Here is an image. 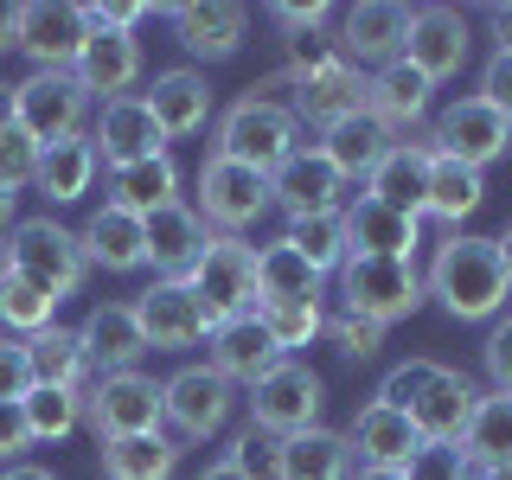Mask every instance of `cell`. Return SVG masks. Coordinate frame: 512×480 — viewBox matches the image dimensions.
Listing matches in <instances>:
<instances>
[{
	"mask_svg": "<svg viewBox=\"0 0 512 480\" xmlns=\"http://www.w3.org/2000/svg\"><path fill=\"white\" fill-rule=\"evenodd\" d=\"M276 480H352V448L340 429H301L276 442Z\"/></svg>",
	"mask_w": 512,
	"mask_h": 480,
	"instance_id": "33",
	"label": "cell"
},
{
	"mask_svg": "<svg viewBox=\"0 0 512 480\" xmlns=\"http://www.w3.org/2000/svg\"><path fill=\"white\" fill-rule=\"evenodd\" d=\"M340 295H346V314L391 327V320H410L423 308L429 288H423V269L404 263V256H346L340 263Z\"/></svg>",
	"mask_w": 512,
	"mask_h": 480,
	"instance_id": "3",
	"label": "cell"
},
{
	"mask_svg": "<svg viewBox=\"0 0 512 480\" xmlns=\"http://www.w3.org/2000/svg\"><path fill=\"white\" fill-rule=\"evenodd\" d=\"M480 205H487V173L461 167V160L436 154L429 160V199H423V218H442L461 231V218H474Z\"/></svg>",
	"mask_w": 512,
	"mask_h": 480,
	"instance_id": "37",
	"label": "cell"
},
{
	"mask_svg": "<svg viewBox=\"0 0 512 480\" xmlns=\"http://www.w3.org/2000/svg\"><path fill=\"white\" fill-rule=\"evenodd\" d=\"M32 448V436H26V416H20V404H0V468H13Z\"/></svg>",
	"mask_w": 512,
	"mask_h": 480,
	"instance_id": "54",
	"label": "cell"
},
{
	"mask_svg": "<svg viewBox=\"0 0 512 480\" xmlns=\"http://www.w3.org/2000/svg\"><path fill=\"white\" fill-rule=\"evenodd\" d=\"M461 455L474 461V474L512 468V397L506 391H480L468 429H461Z\"/></svg>",
	"mask_w": 512,
	"mask_h": 480,
	"instance_id": "35",
	"label": "cell"
},
{
	"mask_svg": "<svg viewBox=\"0 0 512 480\" xmlns=\"http://www.w3.org/2000/svg\"><path fill=\"white\" fill-rule=\"evenodd\" d=\"M141 103H148V116L160 122L167 141H186V135H199V128L212 122V84H205V71H192V64L154 71V84L141 90Z\"/></svg>",
	"mask_w": 512,
	"mask_h": 480,
	"instance_id": "21",
	"label": "cell"
},
{
	"mask_svg": "<svg viewBox=\"0 0 512 480\" xmlns=\"http://www.w3.org/2000/svg\"><path fill=\"white\" fill-rule=\"evenodd\" d=\"M13 13H20V7H0V58L13 52Z\"/></svg>",
	"mask_w": 512,
	"mask_h": 480,
	"instance_id": "59",
	"label": "cell"
},
{
	"mask_svg": "<svg viewBox=\"0 0 512 480\" xmlns=\"http://www.w3.org/2000/svg\"><path fill=\"white\" fill-rule=\"evenodd\" d=\"M487 26H493V52L512 58V7H487Z\"/></svg>",
	"mask_w": 512,
	"mask_h": 480,
	"instance_id": "56",
	"label": "cell"
},
{
	"mask_svg": "<svg viewBox=\"0 0 512 480\" xmlns=\"http://www.w3.org/2000/svg\"><path fill=\"white\" fill-rule=\"evenodd\" d=\"M224 461H231V468L244 474V480H276V442H269V436H256V429H250V436H237Z\"/></svg>",
	"mask_w": 512,
	"mask_h": 480,
	"instance_id": "50",
	"label": "cell"
},
{
	"mask_svg": "<svg viewBox=\"0 0 512 480\" xmlns=\"http://www.w3.org/2000/svg\"><path fill=\"white\" fill-rule=\"evenodd\" d=\"M346 256H404V263H416V244H423V218H404L391 212V205L378 199H352L346 205Z\"/></svg>",
	"mask_w": 512,
	"mask_h": 480,
	"instance_id": "29",
	"label": "cell"
},
{
	"mask_svg": "<svg viewBox=\"0 0 512 480\" xmlns=\"http://www.w3.org/2000/svg\"><path fill=\"white\" fill-rule=\"evenodd\" d=\"M404 480H474V461L461 455V442H423L404 461Z\"/></svg>",
	"mask_w": 512,
	"mask_h": 480,
	"instance_id": "45",
	"label": "cell"
},
{
	"mask_svg": "<svg viewBox=\"0 0 512 480\" xmlns=\"http://www.w3.org/2000/svg\"><path fill=\"white\" fill-rule=\"evenodd\" d=\"M180 199V167H173V154H154V160H128V167H109V199L116 212L128 218H154L160 205Z\"/></svg>",
	"mask_w": 512,
	"mask_h": 480,
	"instance_id": "32",
	"label": "cell"
},
{
	"mask_svg": "<svg viewBox=\"0 0 512 480\" xmlns=\"http://www.w3.org/2000/svg\"><path fill=\"white\" fill-rule=\"evenodd\" d=\"M39 384V372H32V346L26 340H0V404H20V397Z\"/></svg>",
	"mask_w": 512,
	"mask_h": 480,
	"instance_id": "47",
	"label": "cell"
},
{
	"mask_svg": "<svg viewBox=\"0 0 512 480\" xmlns=\"http://www.w3.org/2000/svg\"><path fill=\"white\" fill-rule=\"evenodd\" d=\"M58 320V295H45L39 282L13 276L7 263H0V327L13 333V340H32V333H45Z\"/></svg>",
	"mask_w": 512,
	"mask_h": 480,
	"instance_id": "40",
	"label": "cell"
},
{
	"mask_svg": "<svg viewBox=\"0 0 512 480\" xmlns=\"http://www.w3.org/2000/svg\"><path fill=\"white\" fill-rule=\"evenodd\" d=\"M474 58V26L461 7H416L410 13V39H404V64L423 71L429 84H455Z\"/></svg>",
	"mask_w": 512,
	"mask_h": 480,
	"instance_id": "13",
	"label": "cell"
},
{
	"mask_svg": "<svg viewBox=\"0 0 512 480\" xmlns=\"http://www.w3.org/2000/svg\"><path fill=\"white\" fill-rule=\"evenodd\" d=\"M269 205L295 218H327V212H346V180L333 173V160L314 148V141H301L295 154L282 160L276 173H269Z\"/></svg>",
	"mask_w": 512,
	"mask_h": 480,
	"instance_id": "14",
	"label": "cell"
},
{
	"mask_svg": "<svg viewBox=\"0 0 512 480\" xmlns=\"http://www.w3.org/2000/svg\"><path fill=\"white\" fill-rule=\"evenodd\" d=\"M429 148L461 160V167H474V173H487L500 154H512V122L493 103H480V96H455L429 122Z\"/></svg>",
	"mask_w": 512,
	"mask_h": 480,
	"instance_id": "11",
	"label": "cell"
},
{
	"mask_svg": "<svg viewBox=\"0 0 512 480\" xmlns=\"http://www.w3.org/2000/svg\"><path fill=\"white\" fill-rule=\"evenodd\" d=\"M205 346H212V359H205V365H212L224 384H244V391L282 365L276 340L263 333V320H256V314H237V320H224V327H212V340H205Z\"/></svg>",
	"mask_w": 512,
	"mask_h": 480,
	"instance_id": "28",
	"label": "cell"
},
{
	"mask_svg": "<svg viewBox=\"0 0 512 480\" xmlns=\"http://www.w3.org/2000/svg\"><path fill=\"white\" fill-rule=\"evenodd\" d=\"M314 148L327 154V160H333V173H340V180L352 186V180H372V167L397 148V135H391V128H384L378 116H346V122L320 128Z\"/></svg>",
	"mask_w": 512,
	"mask_h": 480,
	"instance_id": "31",
	"label": "cell"
},
{
	"mask_svg": "<svg viewBox=\"0 0 512 480\" xmlns=\"http://www.w3.org/2000/svg\"><path fill=\"white\" fill-rule=\"evenodd\" d=\"M192 301H199L205 327H224L237 314H256V250L244 237H212L199 256V269L186 276Z\"/></svg>",
	"mask_w": 512,
	"mask_h": 480,
	"instance_id": "6",
	"label": "cell"
},
{
	"mask_svg": "<svg viewBox=\"0 0 512 480\" xmlns=\"http://www.w3.org/2000/svg\"><path fill=\"white\" fill-rule=\"evenodd\" d=\"M423 288L455 320H500L506 301H512V276L500 263V244L493 237H461V231H448L436 244Z\"/></svg>",
	"mask_w": 512,
	"mask_h": 480,
	"instance_id": "1",
	"label": "cell"
},
{
	"mask_svg": "<svg viewBox=\"0 0 512 480\" xmlns=\"http://www.w3.org/2000/svg\"><path fill=\"white\" fill-rule=\"evenodd\" d=\"M410 13L416 7H397V0H359V7L340 13V32H333V45H340L346 64H372V71H384V64L404 58V39H410Z\"/></svg>",
	"mask_w": 512,
	"mask_h": 480,
	"instance_id": "15",
	"label": "cell"
},
{
	"mask_svg": "<svg viewBox=\"0 0 512 480\" xmlns=\"http://www.w3.org/2000/svg\"><path fill=\"white\" fill-rule=\"evenodd\" d=\"M480 359H487L493 391H506V397H512V314H500V320L487 327V346H480Z\"/></svg>",
	"mask_w": 512,
	"mask_h": 480,
	"instance_id": "51",
	"label": "cell"
},
{
	"mask_svg": "<svg viewBox=\"0 0 512 480\" xmlns=\"http://www.w3.org/2000/svg\"><path fill=\"white\" fill-rule=\"evenodd\" d=\"M90 103H96V96L77 84V71H32V77L13 84V122H20L39 148L84 135Z\"/></svg>",
	"mask_w": 512,
	"mask_h": 480,
	"instance_id": "8",
	"label": "cell"
},
{
	"mask_svg": "<svg viewBox=\"0 0 512 480\" xmlns=\"http://www.w3.org/2000/svg\"><path fill=\"white\" fill-rule=\"evenodd\" d=\"M32 372H39V384H64V391H90V359H84V340H77V327H45L32 333Z\"/></svg>",
	"mask_w": 512,
	"mask_h": 480,
	"instance_id": "39",
	"label": "cell"
},
{
	"mask_svg": "<svg viewBox=\"0 0 512 480\" xmlns=\"http://www.w3.org/2000/svg\"><path fill=\"white\" fill-rule=\"evenodd\" d=\"M84 423L96 429V442L154 436V429H160V384L148 372H103V378H90Z\"/></svg>",
	"mask_w": 512,
	"mask_h": 480,
	"instance_id": "12",
	"label": "cell"
},
{
	"mask_svg": "<svg viewBox=\"0 0 512 480\" xmlns=\"http://www.w3.org/2000/svg\"><path fill=\"white\" fill-rule=\"evenodd\" d=\"M436 378V359H410V365H397L391 378L378 384V404H391V410H410L416 397H423V384Z\"/></svg>",
	"mask_w": 512,
	"mask_h": 480,
	"instance_id": "48",
	"label": "cell"
},
{
	"mask_svg": "<svg viewBox=\"0 0 512 480\" xmlns=\"http://www.w3.org/2000/svg\"><path fill=\"white\" fill-rule=\"evenodd\" d=\"M96 154H103V167H128V160H154L167 154V135H160V122L148 116V103L135 96H116V103L96 109V128H90Z\"/></svg>",
	"mask_w": 512,
	"mask_h": 480,
	"instance_id": "23",
	"label": "cell"
},
{
	"mask_svg": "<svg viewBox=\"0 0 512 480\" xmlns=\"http://www.w3.org/2000/svg\"><path fill=\"white\" fill-rule=\"evenodd\" d=\"M295 148H301V122L288 116V103H276L263 90L237 96L212 128V154L237 160V167H256V173H276Z\"/></svg>",
	"mask_w": 512,
	"mask_h": 480,
	"instance_id": "2",
	"label": "cell"
},
{
	"mask_svg": "<svg viewBox=\"0 0 512 480\" xmlns=\"http://www.w3.org/2000/svg\"><path fill=\"white\" fill-rule=\"evenodd\" d=\"M429 109H436V84L423 71H410L404 58L384 64V71H365V116H378L397 141H410L429 122Z\"/></svg>",
	"mask_w": 512,
	"mask_h": 480,
	"instance_id": "18",
	"label": "cell"
},
{
	"mask_svg": "<svg viewBox=\"0 0 512 480\" xmlns=\"http://www.w3.org/2000/svg\"><path fill=\"white\" fill-rule=\"evenodd\" d=\"M141 237H148V263L160 282H186L192 269H199L205 244H212V231H205V218L192 212L186 199L160 205L154 218H141Z\"/></svg>",
	"mask_w": 512,
	"mask_h": 480,
	"instance_id": "20",
	"label": "cell"
},
{
	"mask_svg": "<svg viewBox=\"0 0 512 480\" xmlns=\"http://www.w3.org/2000/svg\"><path fill=\"white\" fill-rule=\"evenodd\" d=\"M77 340H84V359L90 372H135L141 359H148V333H141V320L128 301H103V308H90L77 320Z\"/></svg>",
	"mask_w": 512,
	"mask_h": 480,
	"instance_id": "22",
	"label": "cell"
},
{
	"mask_svg": "<svg viewBox=\"0 0 512 480\" xmlns=\"http://www.w3.org/2000/svg\"><path fill=\"white\" fill-rule=\"evenodd\" d=\"M288 90H295V96H288V116H295L301 128H333L346 116H365V71L346 64V58H333V64H320V71L295 77Z\"/></svg>",
	"mask_w": 512,
	"mask_h": 480,
	"instance_id": "17",
	"label": "cell"
},
{
	"mask_svg": "<svg viewBox=\"0 0 512 480\" xmlns=\"http://www.w3.org/2000/svg\"><path fill=\"white\" fill-rule=\"evenodd\" d=\"M263 320V333L276 340L282 359H295L301 346H314L320 333H327V314H320V301H276V308H256Z\"/></svg>",
	"mask_w": 512,
	"mask_h": 480,
	"instance_id": "43",
	"label": "cell"
},
{
	"mask_svg": "<svg viewBox=\"0 0 512 480\" xmlns=\"http://www.w3.org/2000/svg\"><path fill=\"white\" fill-rule=\"evenodd\" d=\"M90 26H109V32H135L141 20H148V7L141 0H96V7H84Z\"/></svg>",
	"mask_w": 512,
	"mask_h": 480,
	"instance_id": "53",
	"label": "cell"
},
{
	"mask_svg": "<svg viewBox=\"0 0 512 480\" xmlns=\"http://www.w3.org/2000/svg\"><path fill=\"white\" fill-rule=\"evenodd\" d=\"M320 404H327V384L301 359H282L269 378L250 384V423H256V436H269V442H288V436H301V429H314Z\"/></svg>",
	"mask_w": 512,
	"mask_h": 480,
	"instance_id": "7",
	"label": "cell"
},
{
	"mask_svg": "<svg viewBox=\"0 0 512 480\" xmlns=\"http://www.w3.org/2000/svg\"><path fill=\"white\" fill-rule=\"evenodd\" d=\"M0 128H13V84L0 77Z\"/></svg>",
	"mask_w": 512,
	"mask_h": 480,
	"instance_id": "61",
	"label": "cell"
},
{
	"mask_svg": "<svg viewBox=\"0 0 512 480\" xmlns=\"http://www.w3.org/2000/svg\"><path fill=\"white\" fill-rule=\"evenodd\" d=\"M276 301H320V276L295 256L288 237L256 250V308H276Z\"/></svg>",
	"mask_w": 512,
	"mask_h": 480,
	"instance_id": "38",
	"label": "cell"
},
{
	"mask_svg": "<svg viewBox=\"0 0 512 480\" xmlns=\"http://www.w3.org/2000/svg\"><path fill=\"white\" fill-rule=\"evenodd\" d=\"M237 410V384H224L212 365H180L160 384V423L180 442H212Z\"/></svg>",
	"mask_w": 512,
	"mask_h": 480,
	"instance_id": "9",
	"label": "cell"
},
{
	"mask_svg": "<svg viewBox=\"0 0 512 480\" xmlns=\"http://www.w3.org/2000/svg\"><path fill=\"white\" fill-rule=\"evenodd\" d=\"M128 308H135L141 333H148V352H192L199 340H212V327H205V314H199V301H192L186 282L154 276V288H141Z\"/></svg>",
	"mask_w": 512,
	"mask_h": 480,
	"instance_id": "16",
	"label": "cell"
},
{
	"mask_svg": "<svg viewBox=\"0 0 512 480\" xmlns=\"http://www.w3.org/2000/svg\"><path fill=\"white\" fill-rule=\"evenodd\" d=\"M199 480H244V474H237L231 461H212V468H199Z\"/></svg>",
	"mask_w": 512,
	"mask_h": 480,
	"instance_id": "60",
	"label": "cell"
},
{
	"mask_svg": "<svg viewBox=\"0 0 512 480\" xmlns=\"http://www.w3.org/2000/svg\"><path fill=\"white\" fill-rule=\"evenodd\" d=\"M480 103H493V109H500V116L512 122V58L506 52H493L487 64H480Z\"/></svg>",
	"mask_w": 512,
	"mask_h": 480,
	"instance_id": "52",
	"label": "cell"
},
{
	"mask_svg": "<svg viewBox=\"0 0 512 480\" xmlns=\"http://www.w3.org/2000/svg\"><path fill=\"white\" fill-rule=\"evenodd\" d=\"M26 416V436L32 442H64L77 423H84V391H64V384H32L20 397Z\"/></svg>",
	"mask_w": 512,
	"mask_h": 480,
	"instance_id": "41",
	"label": "cell"
},
{
	"mask_svg": "<svg viewBox=\"0 0 512 480\" xmlns=\"http://www.w3.org/2000/svg\"><path fill=\"white\" fill-rule=\"evenodd\" d=\"M333 58H340L333 26H295V32H282V77H288V84L308 77V71H320V64H333Z\"/></svg>",
	"mask_w": 512,
	"mask_h": 480,
	"instance_id": "44",
	"label": "cell"
},
{
	"mask_svg": "<svg viewBox=\"0 0 512 480\" xmlns=\"http://www.w3.org/2000/svg\"><path fill=\"white\" fill-rule=\"evenodd\" d=\"M474 404H480V384L468 372H455V365H436V378L423 384V397H416L404 416L416 423V436H423V442H461Z\"/></svg>",
	"mask_w": 512,
	"mask_h": 480,
	"instance_id": "25",
	"label": "cell"
},
{
	"mask_svg": "<svg viewBox=\"0 0 512 480\" xmlns=\"http://www.w3.org/2000/svg\"><path fill=\"white\" fill-rule=\"evenodd\" d=\"M474 480H512V468H493V474H474Z\"/></svg>",
	"mask_w": 512,
	"mask_h": 480,
	"instance_id": "64",
	"label": "cell"
},
{
	"mask_svg": "<svg viewBox=\"0 0 512 480\" xmlns=\"http://www.w3.org/2000/svg\"><path fill=\"white\" fill-rule=\"evenodd\" d=\"M333 20V7H295V0H288V7H276V26L282 32H295V26H327Z\"/></svg>",
	"mask_w": 512,
	"mask_h": 480,
	"instance_id": "55",
	"label": "cell"
},
{
	"mask_svg": "<svg viewBox=\"0 0 512 480\" xmlns=\"http://www.w3.org/2000/svg\"><path fill=\"white\" fill-rule=\"evenodd\" d=\"M327 333H333V346H340L346 359H372V352L384 346V327L378 320H359V314H333Z\"/></svg>",
	"mask_w": 512,
	"mask_h": 480,
	"instance_id": "49",
	"label": "cell"
},
{
	"mask_svg": "<svg viewBox=\"0 0 512 480\" xmlns=\"http://www.w3.org/2000/svg\"><path fill=\"white\" fill-rule=\"evenodd\" d=\"M90 39V20L77 0H26L13 13V52L32 58V71H77Z\"/></svg>",
	"mask_w": 512,
	"mask_h": 480,
	"instance_id": "10",
	"label": "cell"
},
{
	"mask_svg": "<svg viewBox=\"0 0 512 480\" xmlns=\"http://www.w3.org/2000/svg\"><path fill=\"white\" fill-rule=\"evenodd\" d=\"M429 160H436L429 135L397 141V148L372 167V180H365V199L391 205V212H404V218H423V199H429Z\"/></svg>",
	"mask_w": 512,
	"mask_h": 480,
	"instance_id": "27",
	"label": "cell"
},
{
	"mask_svg": "<svg viewBox=\"0 0 512 480\" xmlns=\"http://www.w3.org/2000/svg\"><path fill=\"white\" fill-rule=\"evenodd\" d=\"M167 20H173V39L199 64L237 58L250 39V7H237V0H192V7H173Z\"/></svg>",
	"mask_w": 512,
	"mask_h": 480,
	"instance_id": "19",
	"label": "cell"
},
{
	"mask_svg": "<svg viewBox=\"0 0 512 480\" xmlns=\"http://www.w3.org/2000/svg\"><path fill=\"white\" fill-rule=\"evenodd\" d=\"M39 154H45V148L26 135L20 122H13V128H0V186H13V192L32 186V180H39Z\"/></svg>",
	"mask_w": 512,
	"mask_h": 480,
	"instance_id": "46",
	"label": "cell"
},
{
	"mask_svg": "<svg viewBox=\"0 0 512 480\" xmlns=\"http://www.w3.org/2000/svg\"><path fill=\"white\" fill-rule=\"evenodd\" d=\"M96 461H103V480H173L180 468V442L173 436H116L96 442Z\"/></svg>",
	"mask_w": 512,
	"mask_h": 480,
	"instance_id": "36",
	"label": "cell"
},
{
	"mask_svg": "<svg viewBox=\"0 0 512 480\" xmlns=\"http://www.w3.org/2000/svg\"><path fill=\"white\" fill-rule=\"evenodd\" d=\"M493 244H500V263H506V276H512V224H506L500 237H493Z\"/></svg>",
	"mask_w": 512,
	"mask_h": 480,
	"instance_id": "62",
	"label": "cell"
},
{
	"mask_svg": "<svg viewBox=\"0 0 512 480\" xmlns=\"http://www.w3.org/2000/svg\"><path fill=\"white\" fill-rule=\"evenodd\" d=\"M77 244H84V263L90 269H109V276H135V269H148V237H141V218L116 212V205H96L90 224L77 231Z\"/></svg>",
	"mask_w": 512,
	"mask_h": 480,
	"instance_id": "30",
	"label": "cell"
},
{
	"mask_svg": "<svg viewBox=\"0 0 512 480\" xmlns=\"http://www.w3.org/2000/svg\"><path fill=\"white\" fill-rule=\"evenodd\" d=\"M0 480H58V474L39 468V461H13V468H0Z\"/></svg>",
	"mask_w": 512,
	"mask_h": 480,
	"instance_id": "58",
	"label": "cell"
},
{
	"mask_svg": "<svg viewBox=\"0 0 512 480\" xmlns=\"http://www.w3.org/2000/svg\"><path fill=\"white\" fill-rule=\"evenodd\" d=\"M13 224H20V192H13V186H0V244L13 237Z\"/></svg>",
	"mask_w": 512,
	"mask_h": 480,
	"instance_id": "57",
	"label": "cell"
},
{
	"mask_svg": "<svg viewBox=\"0 0 512 480\" xmlns=\"http://www.w3.org/2000/svg\"><path fill=\"white\" fill-rule=\"evenodd\" d=\"M352 480H404V474H391V468H352Z\"/></svg>",
	"mask_w": 512,
	"mask_h": 480,
	"instance_id": "63",
	"label": "cell"
},
{
	"mask_svg": "<svg viewBox=\"0 0 512 480\" xmlns=\"http://www.w3.org/2000/svg\"><path fill=\"white\" fill-rule=\"evenodd\" d=\"M282 237L295 244V256L314 269L320 282L340 276V263H346V218H340V212H327V218H295Z\"/></svg>",
	"mask_w": 512,
	"mask_h": 480,
	"instance_id": "42",
	"label": "cell"
},
{
	"mask_svg": "<svg viewBox=\"0 0 512 480\" xmlns=\"http://www.w3.org/2000/svg\"><path fill=\"white\" fill-rule=\"evenodd\" d=\"M346 448H352V468H391V474H404V461L423 448V436H416V423L404 410H391V404H365L359 416H352V429H346Z\"/></svg>",
	"mask_w": 512,
	"mask_h": 480,
	"instance_id": "24",
	"label": "cell"
},
{
	"mask_svg": "<svg viewBox=\"0 0 512 480\" xmlns=\"http://www.w3.org/2000/svg\"><path fill=\"white\" fill-rule=\"evenodd\" d=\"M7 269H13V276H26V282H39L45 295H58V301L77 295V288H84V276H90L77 231H64L52 212L13 224V237H7Z\"/></svg>",
	"mask_w": 512,
	"mask_h": 480,
	"instance_id": "4",
	"label": "cell"
},
{
	"mask_svg": "<svg viewBox=\"0 0 512 480\" xmlns=\"http://www.w3.org/2000/svg\"><path fill=\"white\" fill-rule=\"evenodd\" d=\"M192 212L205 218L212 237H244L250 224H263L269 212H276V205H269V173L237 167V160H224V154H205L199 205H192Z\"/></svg>",
	"mask_w": 512,
	"mask_h": 480,
	"instance_id": "5",
	"label": "cell"
},
{
	"mask_svg": "<svg viewBox=\"0 0 512 480\" xmlns=\"http://www.w3.org/2000/svg\"><path fill=\"white\" fill-rule=\"evenodd\" d=\"M77 84H84L90 96H103V103L135 96V84H141V39H135V32L90 26L84 58H77Z\"/></svg>",
	"mask_w": 512,
	"mask_h": 480,
	"instance_id": "26",
	"label": "cell"
},
{
	"mask_svg": "<svg viewBox=\"0 0 512 480\" xmlns=\"http://www.w3.org/2000/svg\"><path fill=\"white\" fill-rule=\"evenodd\" d=\"M96 173H103V154H96L90 135H71V141H52V148L39 154V186L45 205H77L84 192L96 186Z\"/></svg>",
	"mask_w": 512,
	"mask_h": 480,
	"instance_id": "34",
	"label": "cell"
}]
</instances>
